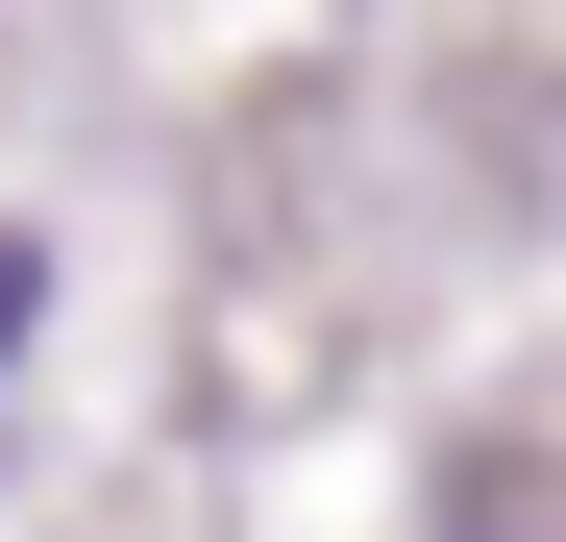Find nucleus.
I'll return each instance as SVG.
<instances>
[{
	"label": "nucleus",
	"mask_w": 566,
	"mask_h": 542,
	"mask_svg": "<svg viewBox=\"0 0 566 542\" xmlns=\"http://www.w3.org/2000/svg\"><path fill=\"white\" fill-rule=\"evenodd\" d=\"M25 321H50V247H25V222H0V345H25Z\"/></svg>",
	"instance_id": "1"
}]
</instances>
